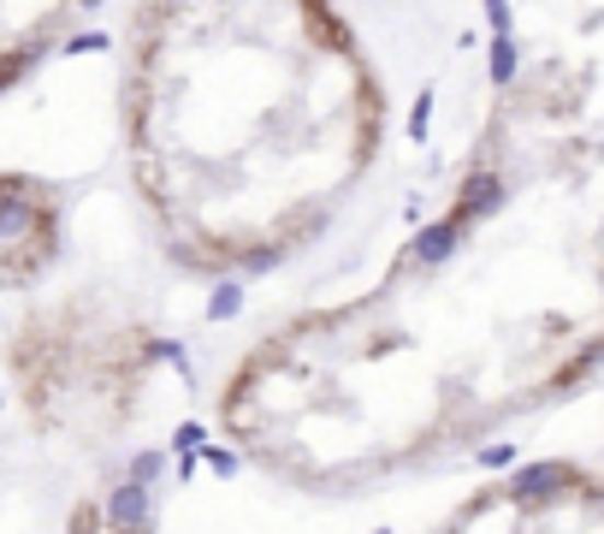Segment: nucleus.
Instances as JSON below:
<instances>
[{
    "label": "nucleus",
    "instance_id": "f257e3e1",
    "mask_svg": "<svg viewBox=\"0 0 604 534\" xmlns=\"http://www.w3.org/2000/svg\"><path fill=\"white\" fill-rule=\"evenodd\" d=\"M379 83L332 0H143L125 149L160 255L267 280L332 232L379 155Z\"/></svg>",
    "mask_w": 604,
    "mask_h": 534
},
{
    "label": "nucleus",
    "instance_id": "f03ea898",
    "mask_svg": "<svg viewBox=\"0 0 604 534\" xmlns=\"http://www.w3.org/2000/svg\"><path fill=\"white\" fill-rule=\"evenodd\" d=\"M421 534H604V464L599 457H515L463 487Z\"/></svg>",
    "mask_w": 604,
    "mask_h": 534
},
{
    "label": "nucleus",
    "instance_id": "7ed1b4c3",
    "mask_svg": "<svg viewBox=\"0 0 604 534\" xmlns=\"http://www.w3.org/2000/svg\"><path fill=\"white\" fill-rule=\"evenodd\" d=\"M101 48H107V36H101V31H78V36L60 42V54H101Z\"/></svg>",
    "mask_w": 604,
    "mask_h": 534
},
{
    "label": "nucleus",
    "instance_id": "20e7f679",
    "mask_svg": "<svg viewBox=\"0 0 604 534\" xmlns=\"http://www.w3.org/2000/svg\"><path fill=\"white\" fill-rule=\"evenodd\" d=\"M71 7H78L83 19H90V12H101V7H107V0H71Z\"/></svg>",
    "mask_w": 604,
    "mask_h": 534
},
{
    "label": "nucleus",
    "instance_id": "39448f33",
    "mask_svg": "<svg viewBox=\"0 0 604 534\" xmlns=\"http://www.w3.org/2000/svg\"><path fill=\"white\" fill-rule=\"evenodd\" d=\"M0 184H12V172H0Z\"/></svg>",
    "mask_w": 604,
    "mask_h": 534
},
{
    "label": "nucleus",
    "instance_id": "423d86ee",
    "mask_svg": "<svg viewBox=\"0 0 604 534\" xmlns=\"http://www.w3.org/2000/svg\"><path fill=\"white\" fill-rule=\"evenodd\" d=\"M599 464H604V452H599Z\"/></svg>",
    "mask_w": 604,
    "mask_h": 534
}]
</instances>
